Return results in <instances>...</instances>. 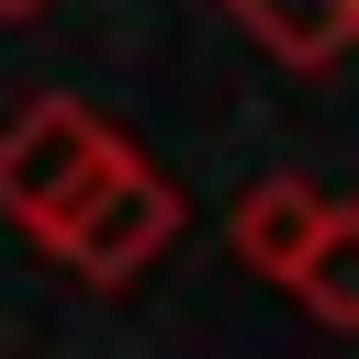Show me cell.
<instances>
[{"mask_svg": "<svg viewBox=\"0 0 359 359\" xmlns=\"http://www.w3.org/2000/svg\"><path fill=\"white\" fill-rule=\"evenodd\" d=\"M135 157V135L112 123V112H90V101H67V90H45V101H22L11 123H0V213L45 247L112 168Z\"/></svg>", "mask_w": 359, "mask_h": 359, "instance_id": "1", "label": "cell"}, {"mask_svg": "<svg viewBox=\"0 0 359 359\" xmlns=\"http://www.w3.org/2000/svg\"><path fill=\"white\" fill-rule=\"evenodd\" d=\"M180 224H191V202H180V180H157L146 157H123L56 236H45V258L56 269H79L90 292H123V280H146L168 247H180Z\"/></svg>", "mask_w": 359, "mask_h": 359, "instance_id": "2", "label": "cell"}, {"mask_svg": "<svg viewBox=\"0 0 359 359\" xmlns=\"http://www.w3.org/2000/svg\"><path fill=\"white\" fill-rule=\"evenodd\" d=\"M325 213H337V191H325V180H292V168H280V180H247V191H236L224 236H236V258H247L258 280H292V258H303V247L325 236Z\"/></svg>", "mask_w": 359, "mask_h": 359, "instance_id": "3", "label": "cell"}, {"mask_svg": "<svg viewBox=\"0 0 359 359\" xmlns=\"http://www.w3.org/2000/svg\"><path fill=\"white\" fill-rule=\"evenodd\" d=\"M247 45H269L280 67H337L359 45V0H224Z\"/></svg>", "mask_w": 359, "mask_h": 359, "instance_id": "4", "label": "cell"}, {"mask_svg": "<svg viewBox=\"0 0 359 359\" xmlns=\"http://www.w3.org/2000/svg\"><path fill=\"white\" fill-rule=\"evenodd\" d=\"M292 303H303L314 325H359V213H348V202H337L325 236L292 258Z\"/></svg>", "mask_w": 359, "mask_h": 359, "instance_id": "5", "label": "cell"}, {"mask_svg": "<svg viewBox=\"0 0 359 359\" xmlns=\"http://www.w3.org/2000/svg\"><path fill=\"white\" fill-rule=\"evenodd\" d=\"M22 11H45V0H0V22H22Z\"/></svg>", "mask_w": 359, "mask_h": 359, "instance_id": "6", "label": "cell"}]
</instances>
